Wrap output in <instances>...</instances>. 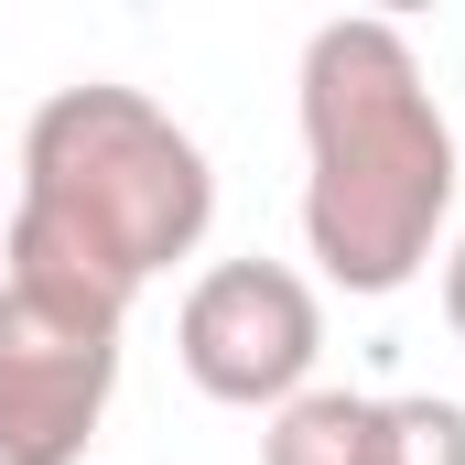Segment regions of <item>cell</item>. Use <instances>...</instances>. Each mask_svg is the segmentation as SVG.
<instances>
[{"label": "cell", "instance_id": "obj_2", "mask_svg": "<svg viewBox=\"0 0 465 465\" xmlns=\"http://www.w3.org/2000/svg\"><path fill=\"white\" fill-rule=\"evenodd\" d=\"M217 228V163L184 119L119 76L54 87L11 152V282H54L130 314Z\"/></svg>", "mask_w": 465, "mask_h": 465}, {"label": "cell", "instance_id": "obj_5", "mask_svg": "<svg viewBox=\"0 0 465 465\" xmlns=\"http://www.w3.org/2000/svg\"><path fill=\"white\" fill-rule=\"evenodd\" d=\"M260 465H465V401H444V390H303L260 422Z\"/></svg>", "mask_w": 465, "mask_h": 465}, {"label": "cell", "instance_id": "obj_1", "mask_svg": "<svg viewBox=\"0 0 465 465\" xmlns=\"http://www.w3.org/2000/svg\"><path fill=\"white\" fill-rule=\"evenodd\" d=\"M292 109H303V260L357 303L411 292L444 260L465 163L401 22H379V11L314 22Z\"/></svg>", "mask_w": 465, "mask_h": 465}, {"label": "cell", "instance_id": "obj_3", "mask_svg": "<svg viewBox=\"0 0 465 465\" xmlns=\"http://www.w3.org/2000/svg\"><path fill=\"white\" fill-rule=\"evenodd\" d=\"M119 325L109 303L11 282L0 271V465H76L119 401Z\"/></svg>", "mask_w": 465, "mask_h": 465}, {"label": "cell", "instance_id": "obj_6", "mask_svg": "<svg viewBox=\"0 0 465 465\" xmlns=\"http://www.w3.org/2000/svg\"><path fill=\"white\" fill-rule=\"evenodd\" d=\"M444 325H455V347H465V228L444 238Z\"/></svg>", "mask_w": 465, "mask_h": 465}, {"label": "cell", "instance_id": "obj_4", "mask_svg": "<svg viewBox=\"0 0 465 465\" xmlns=\"http://www.w3.org/2000/svg\"><path fill=\"white\" fill-rule=\"evenodd\" d=\"M173 357L184 379L217 401V411H282L314 390V357H325V292L292 271V260H206L184 282V314H173Z\"/></svg>", "mask_w": 465, "mask_h": 465}]
</instances>
